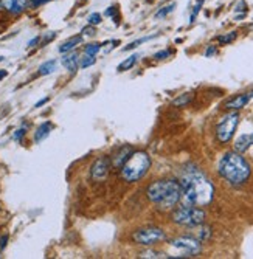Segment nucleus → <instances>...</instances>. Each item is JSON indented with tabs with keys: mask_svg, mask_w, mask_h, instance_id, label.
<instances>
[{
	"mask_svg": "<svg viewBox=\"0 0 253 259\" xmlns=\"http://www.w3.org/2000/svg\"><path fill=\"white\" fill-rule=\"evenodd\" d=\"M180 186H182V197L188 205L205 206L213 200L214 196L213 183L208 180V177L204 172H200L193 165L183 171Z\"/></svg>",
	"mask_w": 253,
	"mask_h": 259,
	"instance_id": "f257e3e1",
	"label": "nucleus"
},
{
	"mask_svg": "<svg viewBox=\"0 0 253 259\" xmlns=\"http://www.w3.org/2000/svg\"><path fill=\"white\" fill-rule=\"evenodd\" d=\"M146 194L148 199L157 208L166 211L179 204V200L182 199V186H180V182L173 179L157 180L148 186Z\"/></svg>",
	"mask_w": 253,
	"mask_h": 259,
	"instance_id": "f03ea898",
	"label": "nucleus"
},
{
	"mask_svg": "<svg viewBox=\"0 0 253 259\" xmlns=\"http://www.w3.org/2000/svg\"><path fill=\"white\" fill-rule=\"evenodd\" d=\"M219 175L230 183V185H242L250 177V165L239 152L232 151L222 155L217 165Z\"/></svg>",
	"mask_w": 253,
	"mask_h": 259,
	"instance_id": "7ed1b4c3",
	"label": "nucleus"
},
{
	"mask_svg": "<svg viewBox=\"0 0 253 259\" xmlns=\"http://www.w3.org/2000/svg\"><path fill=\"white\" fill-rule=\"evenodd\" d=\"M151 168V157L145 151H134L121 166V177L128 183H136L146 175Z\"/></svg>",
	"mask_w": 253,
	"mask_h": 259,
	"instance_id": "20e7f679",
	"label": "nucleus"
},
{
	"mask_svg": "<svg viewBox=\"0 0 253 259\" xmlns=\"http://www.w3.org/2000/svg\"><path fill=\"white\" fill-rule=\"evenodd\" d=\"M205 221V211L195 205L185 204L173 213V222L183 227H199Z\"/></svg>",
	"mask_w": 253,
	"mask_h": 259,
	"instance_id": "39448f33",
	"label": "nucleus"
},
{
	"mask_svg": "<svg viewBox=\"0 0 253 259\" xmlns=\"http://www.w3.org/2000/svg\"><path fill=\"white\" fill-rule=\"evenodd\" d=\"M239 124V115L238 112H230L225 116H222L221 121L217 123L216 126V137L221 143H229V141L233 138L236 128Z\"/></svg>",
	"mask_w": 253,
	"mask_h": 259,
	"instance_id": "423d86ee",
	"label": "nucleus"
},
{
	"mask_svg": "<svg viewBox=\"0 0 253 259\" xmlns=\"http://www.w3.org/2000/svg\"><path fill=\"white\" fill-rule=\"evenodd\" d=\"M165 238H166L165 231L162 228H156V227L141 228L132 235V239L136 240L138 245H154L157 242H162Z\"/></svg>",
	"mask_w": 253,
	"mask_h": 259,
	"instance_id": "0eeeda50",
	"label": "nucleus"
},
{
	"mask_svg": "<svg viewBox=\"0 0 253 259\" xmlns=\"http://www.w3.org/2000/svg\"><path fill=\"white\" fill-rule=\"evenodd\" d=\"M171 245L177 250H180L182 253L195 256L197 253H200V240L195 239L191 236H180L171 240Z\"/></svg>",
	"mask_w": 253,
	"mask_h": 259,
	"instance_id": "6e6552de",
	"label": "nucleus"
},
{
	"mask_svg": "<svg viewBox=\"0 0 253 259\" xmlns=\"http://www.w3.org/2000/svg\"><path fill=\"white\" fill-rule=\"evenodd\" d=\"M30 8V0H0V11L18 16Z\"/></svg>",
	"mask_w": 253,
	"mask_h": 259,
	"instance_id": "1a4fd4ad",
	"label": "nucleus"
},
{
	"mask_svg": "<svg viewBox=\"0 0 253 259\" xmlns=\"http://www.w3.org/2000/svg\"><path fill=\"white\" fill-rule=\"evenodd\" d=\"M109 168H111V160L107 157H99L98 160H95V163L92 165L90 168V174L92 179L95 180H104L109 175Z\"/></svg>",
	"mask_w": 253,
	"mask_h": 259,
	"instance_id": "9d476101",
	"label": "nucleus"
},
{
	"mask_svg": "<svg viewBox=\"0 0 253 259\" xmlns=\"http://www.w3.org/2000/svg\"><path fill=\"white\" fill-rule=\"evenodd\" d=\"M252 99H253V92H250V93H239L230 98L229 101H225L224 109H227V111H239V109L246 107Z\"/></svg>",
	"mask_w": 253,
	"mask_h": 259,
	"instance_id": "9b49d317",
	"label": "nucleus"
},
{
	"mask_svg": "<svg viewBox=\"0 0 253 259\" xmlns=\"http://www.w3.org/2000/svg\"><path fill=\"white\" fill-rule=\"evenodd\" d=\"M61 62L65 67V70H69V72L73 73V72H77L78 67H79V56H78V53H75V52L64 53Z\"/></svg>",
	"mask_w": 253,
	"mask_h": 259,
	"instance_id": "f8f14e48",
	"label": "nucleus"
},
{
	"mask_svg": "<svg viewBox=\"0 0 253 259\" xmlns=\"http://www.w3.org/2000/svg\"><path fill=\"white\" fill-rule=\"evenodd\" d=\"M84 40V36L82 35H78V36H72L70 39H67L65 42H62L59 45V53H69L72 50H75L78 45L82 44Z\"/></svg>",
	"mask_w": 253,
	"mask_h": 259,
	"instance_id": "ddd939ff",
	"label": "nucleus"
},
{
	"mask_svg": "<svg viewBox=\"0 0 253 259\" xmlns=\"http://www.w3.org/2000/svg\"><path fill=\"white\" fill-rule=\"evenodd\" d=\"M250 146H253V133H250V135H241L238 140H236L234 151L242 154V152H246Z\"/></svg>",
	"mask_w": 253,
	"mask_h": 259,
	"instance_id": "4468645a",
	"label": "nucleus"
},
{
	"mask_svg": "<svg viewBox=\"0 0 253 259\" xmlns=\"http://www.w3.org/2000/svg\"><path fill=\"white\" fill-rule=\"evenodd\" d=\"M134 152V149L131 148V146H124L120 152H118L117 155H115V158H114V162H112V165L115 166V168H121V166L126 163V160L129 158V155Z\"/></svg>",
	"mask_w": 253,
	"mask_h": 259,
	"instance_id": "2eb2a0df",
	"label": "nucleus"
},
{
	"mask_svg": "<svg viewBox=\"0 0 253 259\" xmlns=\"http://www.w3.org/2000/svg\"><path fill=\"white\" fill-rule=\"evenodd\" d=\"M50 132H52V123L47 121V123H42L40 126L38 128L36 133H35V141L36 143H40V141H44Z\"/></svg>",
	"mask_w": 253,
	"mask_h": 259,
	"instance_id": "dca6fc26",
	"label": "nucleus"
},
{
	"mask_svg": "<svg viewBox=\"0 0 253 259\" xmlns=\"http://www.w3.org/2000/svg\"><path fill=\"white\" fill-rule=\"evenodd\" d=\"M138 61V55H132L129 56L128 59H124L120 65H118V72H128L131 70L134 65H136V62Z\"/></svg>",
	"mask_w": 253,
	"mask_h": 259,
	"instance_id": "f3484780",
	"label": "nucleus"
},
{
	"mask_svg": "<svg viewBox=\"0 0 253 259\" xmlns=\"http://www.w3.org/2000/svg\"><path fill=\"white\" fill-rule=\"evenodd\" d=\"M56 70V59L52 61H47L39 67V74L42 76H47V74H52Z\"/></svg>",
	"mask_w": 253,
	"mask_h": 259,
	"instance_id": "a211bd4d",
	"label": "nucleus"
},
{
	"mask_svg": "<svg viewBox=\"0 0 253 259\" xmlns=\"http://www.w3.org/2000/svg\"><path fill=\"white\" fill-rule=\"evenodd\" d=\"M236 37H238V33H236V31H230V33H227V35L217 36L216 39L219 40V44L227 45V44H232L233 40H236Z\"/></svg>",
	"mask_w": 253,
	"mask_h": 259,
	"instance_id": "6ab92c4d",
	"label": "nucleus"
},
{
	"mask_svg": "<svg viewBox=\"0 0 253 259\" xmlns=\"http://www.w3.org/2000/svg\"><path fill=\"white\" fill-rule=\"evenodd\" d=\"M193 99V93H183L180 95L179 98H175L174 101H173V106L175 107H183V106H187L190 101Z\"/></svg>",
	"mask_w": 253,
	"mask_h": 259,
	"instance_id": "aec40b11",
	"label": "nucleus"
},
{
	"mask_svg": "<svg viewBox=\"0 0 253 259\" xmlns=\"http://www.w3.org/2000/svg\"><path fill=\"white\" fill-rule=\"evenodd\" d=\"M95 62H97V57L90 56V55H86V53H84L82 57H79V67H81V69H87V67L94 65Z\"/></svg>",
	"mask_w": 253,
	"mask_h": 259,
	"instance_id": "412c9836",
	"label": "nucleus"
},
{
	"mask_svg": "<svg viewBox=\"0 0 253 259\" xmlns=\"http://www.w3.org/2000/svg\"><path fill=\"white\" fill-rule=\"evenodd\" d=\"M101 47H103V44H99V42L87 44L86 47H84V53H86V55H90V56H97V53L101 50Z\"/></svg>",
	"mask_w": 253,
	"mask_h": 259,
	"instance_id": "4be33fe9",
	"label": "nucleus"
},
{
	"mask_svg": "<svg viewBox=\"0 0 253 259\" xmlns=\"http://www.w3.org/2000/svg\"><path fill=\"white\" fill-rule=\"evenodd\" d=\"M174 8H175V3H170V5H166V6H163V8H160V10L156 13V19H163V18H166L168 14L174 11Z\"/></svg>",
	"mask_w": 253,
	"mask_h": 259,
	"instance_id": "5701e85b",
	"label": "nucleus"
},
{
	"mask_svg": "<svg viewBox=\"0 0 253 259\" xmlns=\"http://www.w3.org/2000/svg\"><path fill=\"white\" fill-rule=\"evenodd\" d=\"M153 37H156V36H146V37H141V39H137V40H134V42H131L129 45H126L124 48H123V52H129V50H132V48H137L140 44H143V42H146V40H149V39H153Z\"/></svg>",
	"mask_w": 253,
	"mask_h": 259,
	"instance_id": "b1692460",
	"label": "nucleus"
},
{
	"mask_svg": "<svg viewBox=\"0 0 253 259\" xmlns=\"http://www.w3.org/2000/svg\"><path fill=\"white\" fill-rule=\"evenodd\" d=\"M210 236H212V228H210V227H202V228L199 230L197 239H199L200 242H204V240H208Z\"/></svg>",
	"mask_w": 253,
	"mask_h": 259,
	"instance_id": "393cba45",
	"label": "nucleus"
},
{
	"mask_svg": "<svg viewBox=\"0 0 253 259\" xmlns=\"http://www.w3.org/2000/svg\"><path fill=\"white\" fill-rule=\"evenodd\" d=\"M140 258H146V259H156V258H168L166 255L160 253V252H154V250H148V252H143L140 255Z\"/></svg>",
	"mask_w": 253,
	"mask_h": 259,
	"instance_id": "a878e982",
	"label": "nucleus"
},
{
	"mask_svg": "<svg viewBox=\"0 0 253 259\" xmlns=\"http://www.w3.org/2000/svg\"><path fill=\"white\" fill-rule=\"evenodd\" d=\"M87 22H89V25H99L101 22H103V18H101V14L99 13H92L89 18H87Z\"/></svg>",
	"mask_w": 253,
	"mask_h": 259,
	"instance_id": "bb28decb",
	"label": "nucleus"
},
{
	"mask_svg": "<svg viewBox=\"0 0 253 259\" xmlns=\"http://www.w3.org/2000/svg\"><path fill=\"white\" fill-rule=\"evenodd\" d=\"M82 36H87V37H94L97 35V28L95 25H87V27H84L82 31H81Z\"/></svg>",
	"mask_w": 253,
	"mask_h": 259,
	"instance_id": "cd10ccee",
	"label": "nucleus"
},
{
	"mask_svg": "<svg viewBox=\"0 0 253 259\" xmlns=\"http://www.w3.org/2000/svg\"><path fill=\"white\" fill-rule=\"evenodd\" d=\"M118 8L117 6H109L107 10L104 11V16H107V18H114L115 23L118 25Z\"/></svg>",
	"mask_w": 253,
	"mask_h": 259,
	"instance_id": "c85d7f7f",
	"label": "nucleus"
},
{
	"mask_svg": "<svg viewBox=\"0 0 253 259\" xmlns=\"http://www.w3.org/2000/svg\"><path fill=\"white\" fill-rule=\"evenodd\" d=\"M171 56V50H163V52H158L154 55V59L156 61H162V59H166V57Z\"/></svg>",
	"mask_w": 253,
	"mask_h": 259,
	"instance_id": "c756f323",
	"label": "nucleus"
},
{
	"mask_svg": "<svg viewBox=\"0 0 253 259\" xmlns=\"http://www.w3.org/2000/svg\"><path fill=\"white\" fill-rule=\"evenodd\" d=\"M55 37H56V33H55V31H48L47 35H45L44 37H42V44L45 45V44H48V42H50V40H53Z\"/></svg>",
	"mask_w": 253,
	"mask_h": 259,
	"instance_id": "7c9ffc66",
	"label": "nucleus"
},
{
	"mask_svg": "<svg viewBox=\"0 0 253 259\" xmlns=\"http://www.w3.org/2000/svg\"><path fill=\"white\" fill-rule=\"evenodd\" d=\"M25 132H27V129H25V128L18 129V130L14 132V140H16V141H20V140L25 137Z\"/></svg>",
	"mask_w": 253,
	"mask_h": 259,
	"instance_id": "2f4dec72",
	"label": "nucleus"
},
{
	"mask_svg": "<svg viewBox=\"0 0 253 259\" xmlns=\"http://www.w3.org/2000/svg\"><path fill=\"white\" fill-rule=\"evenodd\" d=\"M202 2H204V0H199L197 2V5L195 6V10H193V14H191V19H190V22L193 23L195 22V19H196V16H197V13H199V10H200V6H202Z\"/></svg>",
	"mask_w": 253,
	"mask_h": 259,
	"instance_id": "473e14b6",
	"label": "nucleus"
},
{
	"mask_svg": "<svg viewBox=\"0 0 253 259\" xmlns=\"http://www.w3.org/2000/svg\"><path fill=\"white\" fill-rule=\"evenodd\" d=\"M50 0H30V8H38L44 3H48Z\"/></svg>",
	"mask_w": 253,
	"mask_h": 259,
	"instance_id": "72a5a7b5",
	"label": "nucleus"
},
{
	"mask_svg": "<svg viewBox=\"0 0 253 259\" xmlns=\"http://www.w3.org/2000/svg\"><path fill=\"white\" fill-rule=\"evenodd\" d=\"M246 8H247V3L244 2V0H241V2L234 6V11L238 13V11H242V13H246Z\"/></svg>",
	"mask_w": 253,
	"mask_h": 259,
	"instance_id": "f704fd0d",
	"label": "nucleus"
},
{
	"mask_svg": "<svg viewBox=\"0 0 253 259\" xmlns=\"http://www.w3.org/2000/svg\"><path fill=\"white\" fill-rule=\"evenodd\" d=\"M217 52V48H216V45H210L207 50H205V56L207 57H210V56H213L214 53Z\"/></svg>",
	"mask_w": 253,
	"mask_h": 259,
	"instance_id": "c9c22d12",
	"label": "nucleus"
},
{
	"mask_svg": "<svg viewBox=\"0 0 253 259\" xmlns=\"http://www.w3.org/2000/svg\"><path fill=\"white\" fill-rule=\"evenodd\" d=\"M6 242H8V236L6 235L0 238V250H3L6 247Z\"/></svg>",
	"mask_w": 253,
	"mask_h": 259,
	"instance_id": "e433bc0d",
	"label": "nucleus"
},
{
	"mask_svg": "<svg viewBox=\"0 0 253 259\" xmlns=\"http://www.w3.org/2000/svg\"><path fill=\"white\" fill-rule=\"evenodd\" d=\"M40 40V37L38 36V37H35V39H31L30 42H28V48H31V47H36V44Z\"/></svg>",
	"mask_w": 253,
	"mask_h": 259,
	"instance_id": "4c0bfd02",
	"label": "nucleus"
},
{
	"mask_svg": "<svg viewBox=\"0 0 253 259\" xmlns=\"http://www.w3.org/2000/svg\"><path fill=\"white\" fill-rule=\"evenodd\" d=\"M45 103H48V98H44V99H40V101H38L35 104V107H40V106H44Z\"/></svg>",
	"mask_w": 253,
	"mask_h": 259,
	"instance_id": "58836bf2",
	"label": "nucleus"
},
{
	"mask_svg": "<svg viewBox=\"0 0 253 259\" xmlns=\"http://www.w3.org/2000/svg\"><path fill=\"white\" fill-rule=\"evenodd\" d=\"M6 74H8L6 70H0V79H3V78L6 76Z\"/></svg>",
	"mask_w": 253,
	"mask_h": 259,
	"instance_id": "ea45409f",
	"label": "nucleus"
}]
</instances>
